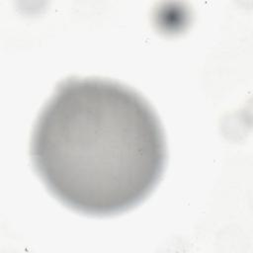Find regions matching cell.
I'll return each instance as SVG.
<instances>
[{
  "label": "cell",
  "instance_id": "obj_1",
  "mask_svg": "<svg viewBox=\"0 0 253 253\" xmlns=\"http://www.w3.org/2000/svg\"><path fill=\"white\" fill-rule=\"evenodd\" d=\"M31 157L60 203L84 214L110 216L151 194L167 150L160 121L140 94L112 80L71 77L42 109Z\"/></svg>",
  "mask_w": 253,
  "mask_h": 253
}]
</instances>
